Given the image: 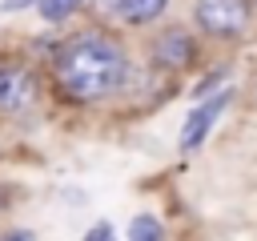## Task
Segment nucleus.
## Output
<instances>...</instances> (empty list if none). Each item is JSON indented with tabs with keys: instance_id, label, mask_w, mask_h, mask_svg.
Segmentation results:
<instances>
[{
	"instance_id": "2",
	"label": "nucleus",
	"mask_w": 257,
	"mask_h": 241,
	"mask_svg": "<svg viewBox=\"0 0 257 241\" xmlns=\"http://www.w3.org/2000/svg\"><path fill=\"white\" fill-rule=\"evenodd\" d=\"M245 0H197V24L217 32V36H229V32H241L245 24Z\"/></svg>"
},
{
	"instance_id": "8",
	"label": "nucleus",
	"mask_w": 257,
	"mask_h": 241,
	"mask_svg": "<svg viewBox=\"0 0 257 241\" xmlns=\"http://www.w3.org/2000/svg\"><path fill=\"white\" fill-rule=\"evenodd\" d=\"M165 233H161V221L157 217H137L133 225H128V241H161Z\"/></svg>"
},
{
	"instance_id": "1",
	"label": "nucleus",
	"mask_w": 257,
	"mask_h": 241,
	"mask_svg": "<svg viewBox=\"0 0 257 241\" xmlns=\"http://www.w3.org/2000/svg\"><path fill=\"white\" fill-rule=\"evenodd\" d=\"M56 76L68 96L92 100V96L112 92L124 80V56L116 44H108L100 36H80L56 56Z\"/></svg>"
},
{
	"instance_id": "11",
	"label": "nucleus",
	"mask_w": 257,
	"mask_h": 241,
	"mask_svg": "<svg viewBox=\"0 0 257 241\" xmlns=\"http://www.w3.org/2000/svg\"><path fill=\"white\" fill-rule=\"evenodd\" d=\"M32 0H4V12H16V8H28Z\"/></svg>"
},
{
	"instance_id": "3",
	"label": "nucleus",
	"mask_w": 257,
	"mask_h": 241,
	"mask_svg": "<svg viewBox=\"0 0 257 241\" xmlns=\"http://www.w3.org/2000/svg\"><path fill=\"white\" fill-rule=\"evenodd\" d=\"M36 92V80L28 68L20 64H0V112H16L32 100Z\"/></svg>"
},
{
	"instance_id": "9",
	"label": "nucleus",
	"mask_w": 257,
	"mask_h": 241,
	"mask_svg": "<svg viewBox=\"0 0 257 241\" xmlns=\"http://www.w3.org/2000/svg\"><path fill=\"white\" fill-rule=\"evenodd\" d=\"M84 241H112V225H104V221L92 225V229L84 233Z\"/></svg>"
},
{
	"instance_id": "5",
	"label": "nucleus",
	"mask_w": 257,
	"mask_h": 241,
	"mask_svg": "<svg viewBox=\"0 0 257 241\" xmlns=\"http://www.w3.org/2000/svg\"><path fill=\"white\" fill-rule=\"evenodd\" d=\"M108 8H116L124 20H133V24H145V20H153V16H161V8L169 4V0H104Z\"/></svg>"
},
{
	"instance_id": "12",
	"label": "nucleus",
	"mask_w": 257,
	"mask_h": 241,
	"mask_svg": "<svg viewBox=\"0 0 257 241\" xmlns=\"http://www.w3.org/2000/svg\"><path fill=\"white\" fill-rule=\"evenodd\" d=\"M0 201H4V193H0Z\"/></svg>"
},
{
	"instance_id": "4",
	"label": "nucleus",
	"mask_w": 257,
	"mask_h": 241,
	"mask_svg": "<svg viewBox=\"0 0 257 241\" xmlns=\"http://www.w3.org/2000/svg\"><path fill=\"white\" fill-rule=\"evenodd\" d=\"M225 100H229V92H217L209 104H201V108L185 120V133H181V145H185V149H197V145H201V137L209 133V125L217 120V112H221V104H225Z\"/></svg>"
},
{
	"instance_id": "7",
	"label": "nucleus",
	"mask_w": 257,
	"mask_h": 241,
	"mask_svg": "<svg viewBox=\"0 0 257 241\" xmlns=\"http://www.w3.org/2000/svg\"><path fill=\"white\" fill-rule=\"evenodd\" d=\"M36 4H40V16H44V20H52V24L68 20V16L80 8V0H36Z\"/></svg>"
},
{
	"instance_id": "10",
	"label": "nucleus",
	"mask_w": 257,
	"mask_h": 241,
	"mask_svg": "<svg viewBox=\"0 0 257 241\" xmlns=\"http://www.w3.org/2000/svg\"><path fill=\"white\" fill-rule=\"evenodd\" d=\"M0 241H36V237H32V233H24V229H12V233H4Z\"/></svg>"
},
{
	"instance_id": "6",
	"label": "nucleus",
	"mask_w": 257,
	"mask_h": 241,
	"mask_svg": "<svg viewBox=\"0 0 257 241\" xmlns=\"http://www.w3.org/2000/svg\"><path fill=\"white\" fill-rule=\"evenodd\" d=\"M189 56H193V44H189L185 32H169V36H161V44H157V60H165V64H185Z\"/></svg>"
}]
</instances>
